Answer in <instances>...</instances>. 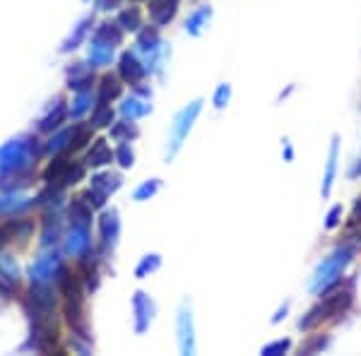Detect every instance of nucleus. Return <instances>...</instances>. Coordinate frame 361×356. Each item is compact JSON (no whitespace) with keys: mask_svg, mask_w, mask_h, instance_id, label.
<instances>
[{"mask_svg":"<svg viewBox=\"0 0 361 356\" xmlns=\"http://www.w3.org/2000/svg\"><path fill=\"white\" fill-rule=\"evenodd\" d=\"M44 156V142L39 133H20L0 145V176L3 173L34 171Z\"/></svg>","mask_w":361,"mask_h":356,"instance_id":"obj_1","label":"nucleus"},{"mask_svg":"<svg viewBox=\"0 0 361 356\" xmlns=\"http://www.w3.org/2000/svg\"><path fill=\"white\" fill-rule=\"evenodd\" d=\"M29 320V335L27 342L22 349L27 352H39V354H49L58 349L61 344V320H58V313L51 315H32Z\"/></svg>","mask_w":361,"mask_h":356,"instance_id":"obj_2","label":"nucleus"},{"mask_svg":"<svg viewBox=\"0 0 361 356\" xmlns=\"http://www.w3.org/2000/svg\"><path fill=\"white\" fill-rule=\"evenodd\" d=\"M87 176V164L85 161L73 159V154H56L51 156V161L44 166L42 180L51 185H61V188L70 190L73 185H78L80 180H85Z\"/></svg>","mask_w":361,"mask_h":356,"instance_id":"obj_3","label":"nucleus"},{"mask_svg":"<svg viewBox=\"0 0 361 356\" xmlns=\"http://www.w3.org/2000/svg\"><path fill=\"white\" fill-rule=\"evenodd\" d=\"M61 248H39V255L29 262L27 279L29 284H56L61 272L66 270V258Z\"/></svg>","mask_w":361,"mask_h":356,"instance_id":"obj_4","label":"nucleus"},{"mask_svg":"<svg viewBox=\"0 0 361 356\" xmlns=\"http://www.w3.org/2000/svg\"><path fill=\"white\" fill-rule=\"evenodd\" d=\"M349 306H352V294H349V291H333V294L325 296V299L320 301L318 306H313L311 311H308L304 318H301L299 328L301 330L318 328V325L325 323V320L335 318V315H342Z\"/></svg>","mask_w":361,"mask_h":356,"instance_id":"obj_5","label":"nucleus"},{"mask_svg":"<svg viewBox=\"0 0 361 356\" xmlns=\"http://www.w3.org/2000/svg\"><path fill=\"white\" fill-rule=\"evenodd\" d=\"M349 260H352V253L345 248V250H337L333 253L330 258H325L323 262L318 265L316 274H313V294H323V291H328L330 287H335L337 282H340L342 272L347 270Z\"/></svg>","mask_w":361,"mask_h":356,"instance_id":"obj_6","label":"nucleus"},{"mask_svg":"<svg viewBox=\"0 0 361 356\" xmlns=\"http://www.w3.org/2000/svg\"><path fill=\"white\" fill-rule=\"evenodd\" d=\"M39 229V224L29 214L22 217H5L0 221V246H15V248H27L34 238V231Z\"/></svg>","mask_w":361,"mask_h":356,"instance_id":"obj_7","label":"nucleus"},{"mask_svg":"<svg viewBox=\"0 0 361 356\" xmlns=\"http://www.w3.org/2000/svg\"><path fill=\"white\" fill-rule=\"evenodd\" d=\"M200 111H202V102L195 99V102H190L188 106H183L176 113L173 125H171V137H169V159H173L180 152V147H183V142L188 140V133L193 130Z\"/></svg>","mask_w":361,"mask_h":356,"instance_id":"obj_8","label":"nucleus"},{"mask_svg":"<svg viewBox=\"0 0 361 356\" xmlns=\"http://www.w3.org/2000/svg\"><path fill=\"white\" fill-rule=\"evenodd\" d=\"M121 185H123V176H121V173L97 171L94 176L90 178V188H87L82 195L90 200V205L94 209H104L106 207V200L121 190Z\"/></svg>","mask_w":361,"mask_h":356,"instance_id":"obj_9","label":"nucleus"},{"mask_svg":"<svg viewBox=\"0 0 361 356\" xmlns=\"http://www.w3.org/2000/svg\"><path fill=\"white\" fill-rule=\"evenodd\" d=\"M66 236L63 209H42L39 217V248H58Z\"/></svg>","mask_w":361,"mask_h":356,"instance_id":"obj_10","label":"nucleus"},{"mask_svg":"<svg viewBox=\"0 0 361 356\" xmlns=\"http://www.w3.org/2000/svg\"><path fill=\"white\" fill-rule=\"evenodd\" d=\"M70 121V113H68V99L66 97H54L46 109L42 111L37 121H34V133L39 135H51L58 128H63Z\"/></svg>","mask_w":361,"mask_h":356,"instance_id":"obj_11","label":"nucleus"},{"mask_svg":"<svg viewBox=\"0 0 361 356\" xmlns=\"http://www.w3.org/2000/svg\"><path fill=\"white\" fill-rule=\"evenodd\" d=\"M99 226V250L102 253H111V250L118 246V238H121V214L116 207H104L102 214L97 219Z\"/></svg>","mask_w":361,"mask_h":356,"instance_id":"obj_12","label":"nucleus"},{"mask_svg":"<svg viewBox=\"0 0 361 356\" xmlns=\"http://www.w3.org/2000/svg\"><path fill=\"white\" fill-rule=\"evenodd\" d=\"M63 253L68 258L78 260L82 258L85 253H90L92 248V226L85 224H66V236H63Z\"/></svg>","mask_w":361,"mask_h":356,"instance_id":"obj_13","label":"nucleus"},{"mask_svg":"<svg viewBox=\"0 0 361 356\" xmlns=\"http://www.w3.org/2000/svg\"><path fill=\"white\" fill-rule=\"evenodd\" d=\"M66 90L75 92H90L97 87V75L94 68L87 61H70L66 66Z\"/></svg>","mask_w":361,"mask_h":356,"instance_id":"obj_14","label":"nucleus"},{"mask_svg":"<svg viewBox=\"0 0 361 356\" xmlns=\"http://www.w3.org/2000/svg\"><path fill=\"white\" fill-rule=\"evenodd\" d=\"M94 25H97L94 15H85V17H80V20L73 25V29H70V32H68V37L63 39L61 46H58V54L70 56V54H75V51H78V49H82V46H85L87 42H90L92 32H94Z\"/></svg>","mask_w":361,"mask_h":356,"instance_id":"obj_15","label":"nucleus"},{"mask_svg":"<svg viewBox=\"0 0 361 356\" xmlns=\"http://www.w3.org/2000/svg\"><path fill=\"white\" fill-rule=\"evenodd\" d=\"M37 207V195L22 192H0V219L5 217H22Z\"/></svg>","mask_w":361,"mask_h":356,"instance_id":"obj_16","label":"nucleus"},{"mask_svg":"<svg viewBox=\"0 0 361 356\" xmlns=\"http://www.w3.org/2000/svg\"><path fill=\"white\" fill-rule=\"evenodd\" d=\"M118 75L126 85H130L133 90L140 85H145V78H147V66L145 61H140V56L135 51H123L118 58Z\"/></svg>","mask_w":361,"mask_h":356,"instance_id":"obj_17","label":"nucleus"},{"mask_svg":"<svg viewBox=\"0 0 361 356\" xmlns=\"http://www.w3.org/2000/svg\"><path fill=\"white\" fill-rule=\"evenodd\" d=\"M78 262V277L80 282L85 284L87 294H92V291L99 289V284H102V260H99V253L94 248L90 250V253H85L82 258L75 260Z\"/></svg>","mask_w":361,"mask_h":356,"instance_id":"obj_18","label":"nucleus"},{"mask_svg":"<svg viewBox=\"0 0 361 356\" xmlns=\"http://www.w3.org/2000/svg\"><path fill=\"white\" fill-rule=\"evenodd\" d=\"M154 315L157 303L145 291H135V296H133V325H135L137 335H145L149 330V325L154 323Z\"/></svg>","mask_w":361,"mask_h":356,"instance_id":"obj_19","label":"nucleus"},{"mask_svg":"<svg viewBox=\"0 0 361 356\" xmlns=\"http://www.w3.org/2000/svg\"><path fill=\"white\" fill-rule=\"evenodd\" d=\"M75 130H78V121H73L70 125H63L58 130L51 133L49 137L44 140V156H56V154H73V140H75Z\"/></svg>","mask_w":361,"mask_h":356,"instance_id":"obj_20","label":"nucleus"},{"mask_svg":"<svg viewBox=\"0 0 361 356\" xmlns=\"http://www.w3.org/2000/svg\"><path fill=\"white\" fill-rule=\"evenodd\" d=\"M176 332H178V349H180V354H185V356L195 354V325H193V315H190V308L185 306V303L178 308Z\"/></svg>","mask_w":361,"mask_h":356,"instance_id":"obj_21","label":"nucleus"},{"mask_svg":"<svg viewBox=\"0 0 361 356\" xmlns=\"http://www.w3.org/2000/svg\"><path fill=\"white\" fill-rule=\"evenodd\" d=\"M22 282V270H20V262L13 253H8L5 246H0V287L10 294H15L20 289Z\"/></svg>","mask_w":361,"mask_h":356,"instance_id":"obj_22","label":"nucleus"},{"mask_svg":"<svg viewBox=\"0 0 361 356\" xmlns=\"http://www.w3.org/2000/svg\"><path fill=\"white\" fill-rule=\"evenodd\" d=\"M85 164L87 168H106V166H111L114 161H116V156H114V149H111V145H109V140L106 137H94L90 142V147L85 149Z\"/></svg>","mask_w":361,"mask_h":356,"instance_id":"obj_23","label":"nucleus"},{"mask_svg":"<svg viewBox=\"0 0 361 356\" xmlns=\"http://www.w3.org/2000/svg\"><path fill=\"white\" fill-rule=\"evenodd\" d=\"M178 8H180V0H149V8H147L149 22L159 29L169 27L176 20Z\"/></svg>","mask_w":361,"mask_h":356,"instance_id":"obj_24","label":"nucleus"},{"mask_svg":"<svg viewBox=\"0 0 361 356\" xmlns=\"http://www.w3.org/2000/svg\"><path fill=\"white\" fill-rule=\"evenodd\" d=\"M123 80H121L118 73H104L102 78L97 80V102H106L111 104L116 102V99H121V94H123Z\"/></svg>","mask_w":361,"mask_h":356,"instance_id":"obj_25","label":"nucleus"},{"mask_svg":"<svg viewBox=\"0 0 361 356\" xmlns=\"http://www.w3.org/2000/svg\"><path fill=\"white\" fill-rule=\"evenodd\" d=\"M118 113L123 116V118H130V121H140L145 118V116L152 113V104H149V97H142V94H130L126 97L123 102H121L118 106Z\"/></svg>","mask_w":361,"mask_h":356,"instance_id":"obj_26","label":"nucleus"},{"mask_svg":"<svg viewBox=\"0 0 361 356\" xmlns=\"http://www.w3.org/2000/svg\"><path fill=\"white\" fill-rule=\"evenodd\" d=\"M116 61V46L104 44V42H87V63L92 68H109Z\"/></svg>","mask_w":361,"mask_h":356,"instance_id":"obj_27","label":"nucleus"},{"mask_svg":"<svg viewBox=\"0 0 361 356\" xmlns=\"http://www.w3.org/2000/svg\"><path fill=\"white\" fill-rule=\"evenodd\" d=\"M68 205V190L61 185L44 183V188L37 192V207L42 209H66Z\"/></svg>","mask_w":361,"mask_h":356,"instance_id":"obj_28","label":"nucleus"},{"mask_svg":"<svg viewBox=\"0 0 361 356\" xmlns=\"http://www.w3.org/2000/svg\"><path fill=\"white\" fill-rule=\"evenodd\" d=\"M135 46H137L140 54H145V58L152 56V54H157V51H159V49H164V42H161V32H159V27L147 25V27L140 29L137 37H135Z\"/></svg>","mask_w":361,"mask_h":356,"instance_id":"obj_29","label":"nucleus"},{"mask_svg":"<svg viewBox=\"0 0 361 356\" xmlns=\"http://www.w3.org/2000/svg\"><path fill=\"white\" fill-rule=\"evenodd\" d=\"M94 102H97V92L94 90H90V92H75L73 99L68 102L70 121H82L85 116H90L92 109H94Z\"/></svg>","mask_w":361,"mask_h":356,"instance_id":"obj_30","label":"nucleus"},{"mask_svg":"<svg viewBox=\"0 0 361 356\" xmlns=\"http://www.w3.org/2000/svg\"><path fill=\"white\" fill-rule=\"evenodd\" d=\"M37 180V168L34 171H20V173H3L0 176V192H22L29 190Z\"/></svg>","mask_w":361,"mask_h":356,"instance_id":"obj_31","label":"nucleus"},{"mask_svg":"<svg viewBox=\"0 0 361 356\" xmlns=\"http://www.w3.org/2000/svg\"><path fill=\"white\" fill-rule=\"evenodd\" d=\"M92 39H97V42H104V44H111V46H121L126 39V32L123 27L118 25V22H99V25H94V32H92Z\"/></svg>","mask_w":361,"mask_h":356,"instance_id":"obj_32","label":"nucleus"},{"mask_svg":"<svg viewBox=\"0 0 361 356\" xmlns=\"http://www.w3.org/2000/svg\"><path fill=\"white\" fill-rule=\"evenodd\" d=\"M109 137H111L116 145H121V142H135V140L140 137V128H137L135 121H130V118L114 121L111 128H109Z\"/></svg>","mask_w":361,"mask_h":356,"instance_id":"obj_33","label":"nucleus"},{"mask_svg":"<svg viewBox=\"0 0 361 356\" xmlns=\"http://www.w3.org/2000/svg\"><path fill=\"white\" fill-rule=\"evenodd\" d=\"M116 22L123 27V32H135L137 34L140 29L145 27V15H142V10L137 8V3H133V5H128V8L118 10Z\"/></svg>","mask_w":361,"mask_h":356,"instance_id":"obj_34","label":"nucleus"},{"mask_svg":"<svg viewBox=\"0 0 361 356\" xmlns=\"http://www.w3.org/2000/svg\"><path fill=\"white\" fill-rule=\"evenodd\" d=\"M209 20H212V8L209 5H202V8L193 10V13L188 15V20H185V34H190V37H200L202 32L207 29Z\"/></svg>","mask_w":361,"mask_h":356,"instance_id":"obj_35","label":"nucleus"},{"mask_svg":"<svg viewBox=\"0 0 361 356\" xmlns=\"http://www.w3.org/2000/svg\"><path fill=\"white\" fill-rule=\"evenodd\" d=\"M116 121V111L111 104L106 102H94V109L90 113V123L94 130H102V128H111V123Z\"/></svg>","mask_w":361,"mask_h":356,"instance_id":"obj_36","label":"nucleus"},{"mask_svg":"<svg viewBox=\"0 0 361 356\" xmlns=\"http://www.w3.org/2000/svg\"><path fill=\"white\" fill-rule=\"evenodd\" d=\"M159 267H161V255L159 253H147V255H142V260L137 262L135 277L145 279V277H149V274H154Z\"/></svg>","mask_w":361,"mask_h":356,"instance_id":"obj_37","label":"nucleus"},{"mask_svg":"<svg viewBox=\"0 0 361 356\" xmlns=\"http://www.w3.org/2000/svg\"><path fill=\"white\" fill-rule=\"evenodd\" d=\"M335 168H337V137L330 145V156H328V168H325V178H323V195H330L335 180Z\"/></svg>","mask_w":361,"mask_h":356,"instance_id":"obj_38","label":"nucleus"},{"mask_svg":"<svg viewBox=\"0 0 361 356\" xmlns=\"http://www.w3.org/2000/svg\"><path fill=\"white\" fill-rule=\"evenodd\" d=\"M161 188V180L159 178H149V180H145V183H140L135 192H133V200L135 202H145V200H149V197H154L157 192H159Z\"/></svg>","mask_w":361,"mask_h":356,"instance_id":"obj_39","label":"nucleus"},{"mask_svg":"<svg viewBox=\"0 0 361 356\" xmlns=\"http://www.w3.org/2000/svg\"><path fill=\"white\" fill-rule=\"evenodd\" d=\"M114 156H116V164H118L121 168H133V164H135V152H133L130 142L116 145Z\"/></svg>","mask_w":361,"mask_h":356,"instance_id":"obj_40","label":"nucleus"},{"mask_svg":"<svg viewBox=\"0 0 361 356\" xmlns=\"http://www.w3.org/2000/svg\"><path fill=\"white\" fill-rule=\"evenodd\" d=\"M229 97H231L229 85H219L217 90H214V97H212L214 109H219V111H222V109L226 106V104H229Z\"/></svg>","mask_w":361,"mask_h":356,"instance_id":"obj_41","label":"nucleus"},{"mask_svg":"<svg viewBox=\"0 0 361 356\" xmlns=\"http://www.w3.org/2000/svg\"><path fill=\"white\" fill-rule=\"evenodd\" d=\"M289 347H292V342H289V340H277V342H272V344H265L263 354L265 356H279V354L287 352Z\"/></svg>","mask_w":361,"mask_h":356,"instance_id":"obj_42","label":"nucleus"},{"mask_svg":"<svg viewBox=\"0 0 361 356\" xmlns=\"http://www.w3.org/2000/svg\"><path fill=\"white\" fill-rule=\"evenodd\" d=\"M123 5V0H94V10L97 13H114Z\"/></svg>","mask_w":361,"mask_h":356,"instance_id":"obj_43","label":"nucleus"},{"mask_svg":"<svg viewBox=\"0 0 361 356\" xmlns=\"http://www.w3.org/2000/svg\"><path fill=\"white\" fill-rule=\"evenodd\" d=\"M340 217H342V207H340V205H335V207L328 212V219H325V226H328V229H335V226L340 224Z\"/></svg>","mask_w":361,"mask_h":356,"instance_id":"obj_44","label":"nucleus"},{"mask_svg":"<svg viewBox=\"0 0 361 356\" xmlns=\"http://www.w3.org/2000/svg\"><path fill=\"white\" fill-rule=\"evenodd\" d=\"M320 347H325L323 337H318V340H313V342H308V344H301V354H308V352H313V349H320Z\"/></svg>","mask_w":361,"mask_h":356,"instance_id":"obj_45","label":"nucleus"},{"mask_svg":"<svg viewBox=\"0 0 361 356\" xmlns=\"http://www.w3.org/2000/svg\"><path fill=\"white\" fill-rule=\"evenodd\" d=\"M349 224H352V226L361 224V197H359L357 205H354V209H352V217H349Z\"/></svg>","mask_w":361,"mask_h":356,"instance_id":"obj_46","label":"nucleus"},{"mask_svg":"<svg viewBox=\"0 0 361 356\" xmlns=\"http://www.w3.org/2000/svg\"><path fill=\"white\" fill-rule=\"evenodd\" d=\"M347 243H349L352 248H357V250H359V248H361V229L349 233V236H347Z\"/></svg>","mask_w":361,"mask_h":356,"instance_id":"obj_47","label":"nucleus"},{"mask_svg":"<svg viewBox=\"0 0 361 356\" xmlns=\"http://www.w3.org/2000/svg\"><path fill=\"white\" fill-rule=\"evenodd\" d=\"M133 3H149V0H133Z\"/></svg>","mask_w":361,"mask_h":356,"instance_id":"obj_48","label":"nucleus"},{"mask_svg":"<svg viewBox=\"0 0 361 356\" xmlns=\"http://www.w3.org/2000/svg\"><path fill=\"white\" fill-rule=\"evenodd\" d=\"M82 3H92V0H82Z\"/></svg>","mask_w":361,"mask_h":356,"instance_id":"obj_49","label":"nucleus"}]
</instances>
